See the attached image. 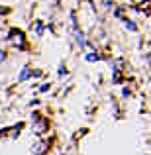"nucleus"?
Listing matches in <instances>:
<instances>
[{
    "label": "nucleus",
    "instance_id": "4",
    "mask_svg": "<svg viewBox=\"0 0 151 155\" xmlns=\"http://www.w3.org/2000/svg\"><path fill=\"white\" fill-rule=\"evenodd\" d=\"M4 57H6V55H4V51H2V53H0V61H4Z\"/></svg>",
    "mask_w": 151,
    "mask_h": 155
},
{
    "label": "nucleus",
    "instance_id": "1",
    "mask_svg": "<svg viewBox=\"0 0 151 155\" xmlns=\"http://www.w3.org/2000/svg\"><path fill=\"white\" fill-rule=\"evenodd\" d=\"M12 39H14V45H24V34L22 31H12Z\"/></svg>",
    "mask_w": 151,
    "mask_h": 155
},
{
    "label": "nucleus",
    "instance_id": "3",
    "mask_svg": "<svg viewBox=\"0 0 151 155\" xmlns=\"http://www.w3.org/2000/svg\"><path fill=\"white\" fill-rule=\"evenodd\" d=\"M28 77H30V71H28V69H26V71H24V73H22V77H20V79H22V81H24V79H28Z\"/></svg>",
    "mask_w": 151,
    "mask_h": 155
},
{
    "label": "nucleus",
    "instance_id": "2",
    "mask_svg": "<svg viewBox=\"0 0 151 155\" xmlns=\"http://www.w3.org/2000/svg\"><path fill=\"white\" fill-rule=\"evenodd\" d=\"M45 130H47V120H39V124L35 126V132H38V134H43Z\"/></svg>",
    "mask_w": 151,
    "mask_h": 155
}]
</instances>
